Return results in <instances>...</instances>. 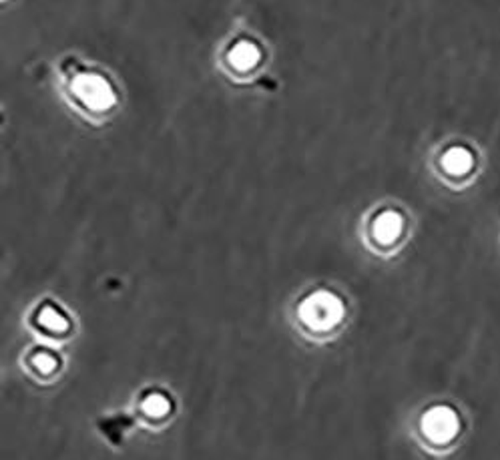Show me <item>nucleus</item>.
<instances>
[{"instance_id":"nucleus-1","label":"nucleus","mask_w":500,"mask_h":460,"mask_svg":"<svg viewBox=\"0 0 500 460\" xmlns=\"http://www.w3.org/2000/svg\"><path fill=\"white\" fill-rule=\"evenodd\" d=\"M344 301L326 290L313 292L297 308L302 322L318 332L331 330L334 326H338L344 319Z\"/></svg>"},{"instance_id":"nucleus-2","label":"nucleus","mask_w":500,"mask_h":460,"mask_svg":"<svg viewBox=\"0 0 500 460\" xmlns=\"http://www.w3.org/2000/svg\"><path fill=\"white\" fill-rule=\"evenodd\" d=\"M72 93L93 111H107L117 103L111 83L97 72H81L72 79Z\"/></svg>"},{"instance_id":"nucleus-3","label":"nucleus","mask_w":500,"mask_h":460,"mask_svg":"<svg viewBox=\"0 0 500 460\" xmlns=\"http://www.w3.org/2000/svg\"><path fill=\"white\" fill-rule=\"evenodd\" d=\"M458 430H460L458 414L448 406L430 408L422 416V432L430 438L432 443H450L458 434Z\"/></svg>"},{"instance_id":"nucleus-4","label":"nucleus","mask_w":500,"mask_h":460,"mask_svg":"<svg viewBox=\"0 0 500 460\" xmlns=\"http://www.w3.org/2000/svg\"><path fill=\"white\" fill-rule=\"evenodd\" d=\"M402 228H404V219L402 215L398 212H384L380 213L378 217L374 219V237L378 239L380 244L384 246H390L394 244L400 233H402Z\"/></svg>"},{"instance_id":"nucleus-5","label":"nucleus","mask_w":500,"mask_h":460,"mask_svg":"<svg viewBox=\"0 0 500 460\" xmlns=\"http://www.w3.org/2000/svg\"><path fill=\"white\" fill-rule=\"evenodd\" d=\"M259 49L251 40H240L237 45H233V49L229 51V63L237 69V71H249L259 63Z\"/></svg>"},{"instance_id":"nucleus-6","label":"nucleus","mask_w":500,"mask_h":460,"mask_svg":"<svg viewBox=\"0 0 500 460\" xmlns=\"http://www.w3.org/2000/svg\"><path fill=\"white\" fill-rule=\"evenodd\" d=\"M474 157L464 147H452L442 157V167L450 175H464L472 169Z\"/></svg>"},{"instance_id":"nucleus-7","label":"nucleus","mask_w":500,"mask_h":460,"mask_svg":"<svg viewBox=\"0 0 500 460\" xmlns=\"http://www.w3.org/2000/svg\"><path fill=\"white\" fill-rule=\"evenodd\" d=\"M38 324L51 332H65L69 330V319L63 312H58L54 306H45L40 312H38Z\"/></svg>"},{"instance_id":"nucleus-8","label":"nucleus","mask_w":500,"mask_h":460,"mask_svg":"<svg viewBox=\"0 0 500 460\" xmlns=\"http://www.w3.org/2000/svg\"><path fill=\"white\" fill-rule=\"evenodd\" d=\"M143 410L147 414H151V416H165L171 410V400L165 394H161V392H153V394H149L145 398Z\"/></svg>"},{"instance_id":"nucleus-9","label":"nucleus","mask_w":500,"mask_h":460,"mask_svg":"<svg viewBox=\"0 0 500 460\" xmlns=\"http://www.w3.org/2000/svg\"><path fill=\"white\" fill-rule=\"evenodd\" d=\"M33 362H35L36 368L40 372H45V374H51V372L56 370V364H58L56 358L49 354V352H38Z\"/></svg>"}]
</instances>
